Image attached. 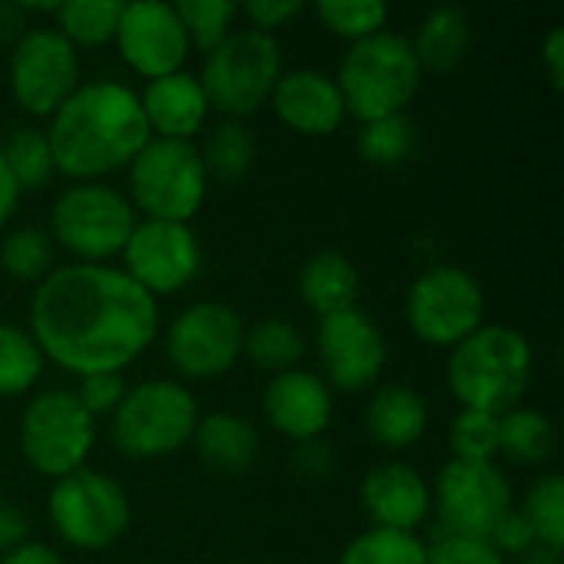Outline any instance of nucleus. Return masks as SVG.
Instances as JSON below:
<instances>
[{"instance_id": "nucleus-43", "label": "nucleus", "mask_w": 564, "mask_h": 564, "mask_svg": "<svg viewBox=\"0 0 564 564\" xmlns=\"http://www.w3.org/2000/svg\"><path fill=\"white\" fill-rule=\"evenodd\" d=\"M294 463H297L301 476L321 479V476H330V473H334V453H330V446H324L321 440L301 443L297 453H294Z\"/></svg>"}, {"instance_id": "nucleus-2", "label": "nucleus", "mask_w": 564, "mask_h": 564, "mask_svg": "<svg viewBox=\"0 0 564 564\" xmlns=\"http://www.w3.org/2000/svg\"><path fill=\"white\" fill-rule=\"evenodd\" d=\"M56 172L73 182H99L145 149L152 139L139 93L119 79H89L50 116L46 129Z\"/></svg>"}, {"instance_id": "nucleus-6", "label": "nucleus", "mask_w": 564, "mask_h": 564, "mask_svg": "<svg viewBox=\"0 0 564 564\" xmlns=\"http://www.w3.org/2000/svg\"><path fill=\"white\" fill-rule=\"evenodd\" d=\"M129 202L142 218L188 225L208 195V175L195 142L149 139L129 162Z\"/></svg>"}, {"instance_id": "nucleus-42", "label": "nucleus", "mask_w": 564, "mask_h": 564, "mask_svg": "<svg viewBox=\"0 0 564 564\" xmlns=\"http://www.w3.org/2000/svg\"><path fill=\"white\" fill-rule=\"evenodd\" d=\"M238 13H245L251 20V30L274 36V30L288 26L294 17L304 13V3L301 0H251L245 7H238Z\"/></svg>"}, {"instance_id": "nucleus-37", "label": "nucleus", "mask_w": 564, "mask_h": 564, "mask_svg": "<svg viewBox=\"0 0 564 564\" xmlns=\"http://www.w3.org/2000/svg\"><path fill=\"white\" fill-rule=\"evenodd\" d=\"M175 10L182 17L192 50H202L205 56L231 36L235 17H238V3L231 0H185V3H175Z\"/></svg>"}, {"instance_id": "nucleus-49", "label": "nucleus", "mask_w": 564, "mask_h": 564, "mask_svg": "<svg viewBox=\"0 0 564 564\" xmlns=\"http://www.w3.org/2000/svg\"><path fill=\"white\" fill-rule=\"evenodd\" d=\"M522 564H562V552H552V549L535 545L532 552L522 555Z\"/></svg>"}, {"instance_id": "nucleus-44", "label": "nucleus", "mask_w": 564, "mask_h": 564, "mask_svg": "<svg viewBox=\"0 0 564 564\" xmlns=\"http://www.w3.org/2000/svg\"><path fill=\"white\" fill-rule=\"evenodd\" d=\"M26 516L20 512V506L0 499V555L13 552L17 545L26 542Z\"/></svg>"}, {"instance_id": "nucleus-35", "label": "nucleus", "mask_w": 564, "mask_h": 564, "mask_svg": "<svg viewBox=\"0 0 564 564\" xmlns=\"http://www.w3.org/2000/svg\"><path fill=\"white\" fill-rule=\"evenodd\" d=\"M314 13L334 36L350 43L387 30L390 20V7L383 0H317Z\"/></svg>"}, {"instance_id": "nucleus-13", "label": "nucleus", "mask_w": 564, "mask_h": 564, "mask_svg": "<svg viewBox=\"0 0 564 564\" xmlns=\"http://www.w3.org/2000/svg\"><path fill=\"white\" fill-rule=\"evenodd\" d=\"M245 321L221 301H198L185 307L165 337V357L185 380L225 377L245 354Z\"/></svg>"}, {"instance_id": "nucleus-3", "label": "nucleus", "mask_w": 564, "mask_h": 564, "mask_svg": "<svg viewBox=\"0 0 564 564\" xmlns=\"http://www.w3.org/2000/svg\"><path fill=\"white\" fill-rule=\"evenodd\" d=\"M532 344L522 330L506 324H482L453 347L446 383L463 410L502 416L522 406L532 383Z\"/></svg>"}, {"instance_id": "nucleus-34", "label": "nucleus", "mask_w": 564, "mask_h": 564, "mask_svg": "<svg viewBox=\"0 0 564 564\" xmlns=\"http://www.w3.org/2000/svg\"><path fill=\"white\" fill-rule=\"evenodd\" d=\"M532 532H535V542L542 549H552V552H562L564 549V482L562 476L549 473L542 479H535L525 492V502L519 509Z\"/></svg>"}, {"instance_id": "nucleus-23", "label": "nucleus", "mask_w": 564, "mask_h": 564, "mask_svg": "<svg viewBox=\"0 0 564 564\" xmlns=\"http://www.w3.org/2000/svg\"><path fill=\"white\" fill-rule=\"evenodd\" d=\"M192 443H195L202 463L221 476H238V473L251 469L261 453V436H258L254 423L231 410L198 416Z\"/></svg>"}, {"instance_id": "nucleus-39", "label": "nucleus", "mask_w": 564, "mask_h": 564, "mask_svg": "<svg viewBox=\"0 0 564 564\" xmlns=\"http://www.w3.org/2000/svg\"><path fill=\"white\" fill-rule=\"evenodd\" d=\"M426 564H506V558L486 539L443 532L433 545H426Z\"/></svg>"}, {"instance_id": "nucleus-47", "label": "nucleus", "mask_w": 564, "mask_h": 564, "mask_svg": "<svg viewBox=\"0 0 564 564\" xmlns=\"http://www.w3.org/2000/svg\"><path fill=\"white\" fill-rule=\"evenodd\" d=\"M0 564H63V558L43 542H23L13 552L0 555Z\"/></svg>"}, {"instance_id": "nucleus-31", "label": "nucleus", "mask_w": 564, "mask_h": 564, "mask_svg": "<svg viewBox=\"0 0 564 564\" xmlns=\"http://www.w3.org/2000/svg\"><path fill=\"white\" fill-rule=\"evenodd\" d=\"M46 357L17 324H0V397H23L43 377Z\"/></svg>"}, {"instance_id": "nucleus-5", "label": "nucleus", "mask_w": 564, "mask_h": 564, "mask_svg": "<svg viewBox=\"0 0 564 564\" xmlns=\"http://www.w3.org/2000/svg\"><path fill=\"white\" fill-rule=\"evenodd\" d=\"M198 403L175 380H145L126 390L112 413L109 436L126 459H162L192 443Z\"/></svg>"}, {"instance_id": "nucleus-36", "label": "nucleus", "mask_w": 564, "mask_h": 564, "mask_svg": "<svg viewBox=\"0 0 564 564\" xmlns=\"http://www.w3.org/2000/svg\"><path fill=\"white\" fill-rule=\"evenodd\" d=\"M0 268L17 281H43L53 271V238L43 228H13L0 241Z\"/></svg>"}, {"instance_id": "nucleus-10", "label": "nucleus", "mask_w": 564, "mask_h": 564, "mask_svg": "<svg viewBox=\"0 0 564 564\" xmlns=\"http://www.w3.org/2000/svg\"><path fill=\"white\" fill-rule=\"evenodd\" d=\"M96 443V420L69 390L36 393L20 416V453L26 466L46 479H63L86 469Z\"/></svg>"}, {"instance_id": "nucleus-32", "label": "nucleus", "mask_w": 564, "mask_h": 564, "mask_svg": "<svg viewBox=\"0 0 564 564\" xmlns=\"http://www.w3.org/2000/svg\"><path fill=\"white\" fill-rule=\"evenodd\" d=\"M413 149H416V126L406 112L360 122L357 152L364 155V162H370L377 169H393V165L406 162L413 155Z\"/></svg>"}, {"instance_id": "nucleus-17", "label": "nucleus", "mask_w": 564, "mask_h": 564, "mask_svg": "<svg viewBox=\"0 0 564 564\" xmlns=\"http://www.w3.org/2000/svg\"><path fill=\"white\" fill-rule=\"evenodd\" d=\"M116 46H119L126 66L145 79L178 73L185 56L192 53L182 17H178L175 3H165V0L122 3V17L116 26Z\"/></svg>"}, {"instance_id": "nucleus-20", "label": "nucleus", "mask_w": 564, "mask_h": 564, "mask_svg": "<svg viewBox=\"0 0 564 564\" xmlns=\"http://www.w3.org/2000/svg\"><path fill=\"white\" fill-rule=\"evenodd\" d=\"M360 499L373 529H390V532H416L433 512L430 482L406 463L373 466L364 476Z\"/></svg>"}, {"instance_id": "nucleus-11", "label": "nucleus", "mask_w": 564, "mask_h": 564, "mask_svg": "<svg viewBox=\"0 0 564 564\" xmlns=\"http://www.w3.org/2000/svg\"><path fill=\"white\" fill-rule=\"evenodd\" d=\"M406 324L430 347H456L486 324V291L456 264L426 268L406 291Z\"/></svg>"}, {"instance_id": "nucleus-25", "label": "nucleus", "mask_w": 564, "mask_h": 564, "mask_svg": "<svg viewBox=\"0 0 564 564\" xmlns=\"http://www.w3.org/2000/svg\"><path fill=\"white\" fill-rule=\"evenodd\" d=\"M413 43V53L423 66V73H453L466 53H469V43H473V23H469V13L463 7H436L433 13L423 17L420 30H416V40Z\"/></svg>"}, {"instance_id": "nucleus-7", "label": "nucleus", "mask_w": 564, "mask_h": 564, "mask_svg": "<svg viewBox=\"0 0 564 564\" xmlns=\"http://www.w3.org/2000/svg\"><path fill=\"white\" fill-rule=\"evenodd\" d=\"M135 221L122 192L106 182H76L53 202L50 238L79 264H106L122 254Z\"/></svg>"}, {"instance_id": "nucleus-1", "label": "nucleus", "mask_w": 564, "mask_h": 564, "mask_svg": "<svg viewBox=\"0 0 564 564\" xmlns=\"http://www.w3.org/2000/svg\"><path fill=\"white\" fill-rule=\"evenodd\" d=\"M30 337L56 367L83 377L122 373L159 337V301L122 268H53L30 301Z\"/></svg>"}, {"instance_id": "nucleus-16", "label": "nucleus", "mask_w": 564, "mask_h": 564, "mask_svg": "<svg viewBox=\"0 0 564 564\" xmlns=\"http://www.w3.org/2000/svg\"><path fill=\"white\" fill-rule=\"evenodd\" d=\"M314 344L327 380L347 393L370 390L387 367V337L377 321L360 307L321 317Z\"/></svg>"}, {"instance_id": "nucleus-26", "label": "nucleus", "mask_w": 564, "mask_h": 564, "mask_svg": "<svg viewBox=\"0 0 564 564\" xmlns=\"http://www.w3.org/2000/svg\"><path fill=\"white\" fill-rule=\"evenodd\" d=\"M499 456L512 459L516 466H542L558 449V430L552 416L532 406H516L499 416Z\"/></svg>"}, {"instance_id": "nucleus-33", "label": "nucleus", "mask_w": 564, "mask_h": 564, "mask_svg": "<svg viewBox=\"0 0 564 564\" xmlns=\"http://www.w3.org/2000/svg\"><path fill=\"white\" fill-rule=\"evenodd\" d=\"M337 564H426V542L416 532L367 529L344 549Z\"/></svg>"}, {"instance_id": "nucleus-45", "label": "nucleus", "mask_w": 564, "mask_h": 564, "mask_svg": "<svg viewBox=\"0 0 564 564\" xmlns=\"http://www.w3.org/2000/svg\"><path fill=\"white\" fill-rule=\"evenodd\" d=\"M542 66H545V76L555 89L564 86V30L555 26L545 43H542Z\"/></svg>"}, {"instance_id": "nucleus-41", "label": "nucleus", "mask_w": 564, "mask_h": 564, "mask_svg": "<svg viewBox=\"0 0 564 564\" xmlns=\"http://www.w3.org/2000/svg\"><path fill=\"white\" fill-rule=\"evenodd\" d=\"M502 558L506 555H525V552H532L539 542H535V532H532V525H529V519L519 512V509H509L499 522H496V529L489 532V539H486Z\"/></svg>"}, {"instance_id": "nucleus-22", "label": "nucleus", "mask_w": 564, "mask_h": 564, "mask_svg": "<svg viewBox=\"0 0 564 564\" xmlns=\"http://www.w3.org/2000/svg\"><path fill=\"white\" fill-rule=\"evenodd\" d=\"M367 433L383 449H410L426 436L430 403L420 390L403 383H387L367 400L364 413Z\"/></svg>"}, {"instance_id": "nucleus-9", "label": "nucleus", "mask_w": 564, "mask_h": 564, "mask_svg": "<svg viewBox=\"0 0 564 564\" xmlns=\"http://www.w3.org/2000/svg\"><path fill=\"white\" fill-rule=\"evenodd\" d=\"M46 512L53 532L83 552H102L116 545L132 522L129 496L122 486L89 466L53 482Z\"/></svg>"}, {"instance_id": "nucleus-21", "label": "nucleus", "mask_w": 564, "mask_h": 564, "mask_svg": "<svg viewBox=\"0 0 564 564\" xmlns=\"http://www.w3.org/2000/svg\"><path fill=\"white\" fill-rule=\"evenodd\" d=\"M139 102L152 139H175V142H192L212 112L198 76L185 69L149 79L145 89L139 93Z\"/></svg>"}, {"instance_id": "nucleus-14", "label": "nucleus", "mask_w": 564, "mask_h": 564, "mask_svg": "<svg viewBox=\"0 0 564 564\" xmlns=\"http://www.w3.org/2000/svg\"><path fill=\"white\" fill-rule=\"evenodd\" d=\"M433 506L446 535L489 539L496 522L512 509V486L496 463L453 459L436 476Z\"/></svg>"}, {"instance_id": "nucleus-38", "label": "nucleus", "mask_w": 564, "mask_h": 564, "mask_svg": "<svg viewBox=\"0 0 564 564\" xmlns=\"http://www.w3.org/2000/svg\"><path fill=\"white\" fill-rule=\"evenodd\" d=\"M499 416L479 410H459L449 423V449L459 463H496L499 456Z\"/></svg>"}, {"instance_id": "nucleus-18", "label": "nucleus", "mask_w": 564, "mask_h": 564, "mask_svg": "<svg viewBox=\"0 0 564 564\" xmlns=\"http://www.w3.org/2000/svg\"><path fill=\"white\" fill-rule=\"evenodd\" d=\"M334 416V397L324 377L311 370H288L271 377L264 390V420L284 440L314 443L327 433Z\"/></svg>"}, {"instance_id": "nucleus-28", "label": "nucleus", "mask_w": 564, "mask_h": 564, "mask_svg": "<svg viewBox=\"0 0 564 564\" xmlns=\"http://www.w3.org/2000/svg\"><path fill=\"white\" fill-rule=\"evenodd\" d=\"M304 337L301 330L284 321V317H264L254 327H245V350L248 360L268 373H288L297 370L301 357H304Z\"/></svg>"}, {"instance_id": "nucleus-24", "label": "nucleus", "mask_w": 564, "mask_h": 564, "mask_svg": "<svg viewBox=\"0 0 564 564\" xmlns=\"http://www.w3.org/2000/svg\"><path fill=\"white\" fill-rule=\"evenodd\" d=\"M297 294L317 317L340 314L347 307H357L360 294V274L354 261L340 251H317L304 261L297 278Z\"/></svg>"}, {"instance_id": "nucleus-46", "label": "nucleus", "mask_w": 564, "mask_h": 564, "mask_svg": "<svg viewBox=\"0 0 564 564\" xmlns=\"http://www.w3.org/2000/svg\"><path fill=\"white\" fill-rule=\"evenodd\" d=\"M26 10L20 3H0V46H17V40L26 33Z\"/></svg>"}, {"instance_id": "nucleus-30", "label": "nucleus", "mask_w": 564, "mask_h": 564, "mask_svg": "<svg viewBox=\"0 0 564 564\" xmlns=\"http://www.w3.org/2000/svg\"><path fill=\"white\" fill-rule=\"evenodd\" d=\"M13 182L20 192H36V188H46L56 175V162H53V149H50V139L43 129H33V126H23L17 129L3 149H0Z\"/></svg>"}, {"instance_id": "nucleus-27", "label": "nucleus", "mask_w": 564, "mask_h": 564, "mask_svg": "<svg viewBox=\"0 0 564 564\" xmlns=\"http://www.w3.org/2000/svg\"><path fill=\"white\" fill-rule=\"evenodd\" d=\"M198 152H202L208 182H221V185H238L258 159L254 135L248 132V126H241L235 119L218 122L208 132L205 149H198Z\"/></svg>"}, {"instance_id": "nucleus-29", "label": "nucleus", "mask_w": 564, "mask_h": 564, "mask_svg": "<svg viewBox=\"0 0 564 564\" xmlns=\"http://www.w3.org/2000/svg\"><path fill=\"white\" fill-rule=\"evenodd\" d=\"M56 30L79 50V46H106L116 40V26L122 17V0H59L56 7Z\"/></svg>"}, {"instance_id": "nucleus-12", "label": "nucleus", "mask_w": 564, "mask_h": 564, "mask_svg": "<svg viewBox=\"0 0 564 564\" xmlns=\"http://www.w3.org/2000/svg\"><path fill=\"white\" fill-rule=\"evenodd\" d=\"M79 86V50L56 26H30L10 50V93L23 112L50 119Z\"/></svg>"}, {"instance_id": "nucleus-8", "label": "nucleus", "mask_w": 564, "mask_h": 564, "mask_svg": "<svg viewBox=\"0 0 564 564\" xmlns=\"http://www.w3.org/2000/svg\"><path fill=\"white\" fill-rule=\"evenodd\" d=\"M281 73L284 69L278 40L248 26L231 30V36L205 56L198 83L212 109L241 122L271 99V89Z\"/></svg>"}, {"instance_id": "nucleus-15", "label": "nucleus", "mask_w": 564, "mask_h": 564, "mask_svg": "<svg viewBox=\"0 0 564 564\" xmlns=\"http://www.w3.org/2000/svg\"><path fill=\"white\" fill-rule=\"evenodd\" d=\"M122 271L155 301L185 291L202 268V248L192 225L178 221H135L126 248H122Z\"/></svg>"}, {"instance_id": "nucleus-4", "label": "nucleus", "mask_w": 564, "mask_h": 564, "mask_svg": "<svg viewBox=\"0 0 564 564\" xmlns=\"http://www.w3.org/2000/svg\"><path fill=\"white\" fill-rule=\"evenodd\" d=\"M334 79L340 86L347 116L370 122L406 112L423 83V66L406 36L380 30L360 43H350Z\"/></svg>"}, {"instance_id": "nucleus-40", "label": "nucleus", "mask_w": 564, "mask_h": 564, "mask_svg": "<svg viewBox=\"0 0 564 564\" xmlns=\"http://www.w3.org/2000/svg\"><path fill=\"white\" fill-rule=\"evenodd\" d=\"M126 390L129 387H126L122 373H93V377H83L79 380L76 400L96 420V416H112L116 406L122 403Z\"/></svg>"}, {"instance_id": "nucleus-48", "label": "nucleus", "mask_w": 564, "mask_h": 564, "mask_svg": "<svg viewBox=\"0 0 564 564\" xmlns=\"http://www.w3.org/2000/svg\"><path fill=\"white\" fill-rule=\"evenodd\" d=\"M20 188H17V182H13V175H10V169H7V162H3V155H0V228L13 218V212H17V205H20Z\"/></svg>"}, {"instance_id": "nucleus-19", "label": "nucleus", "mask_w": 564, "mask_h": 564, "mask_svg": "<svg viewBox=\"0 0 564 564\" xmlns=\"http://www.w3.org/2000/svg\"><path fill=\"white\" fill-rule=\"evenodd\" d=\"M268 102L274 106V116L291 132H301L311 139L334 135L347 119L340 86L324 69H288V73H281Z\"/></svg>"}]
</instances>
